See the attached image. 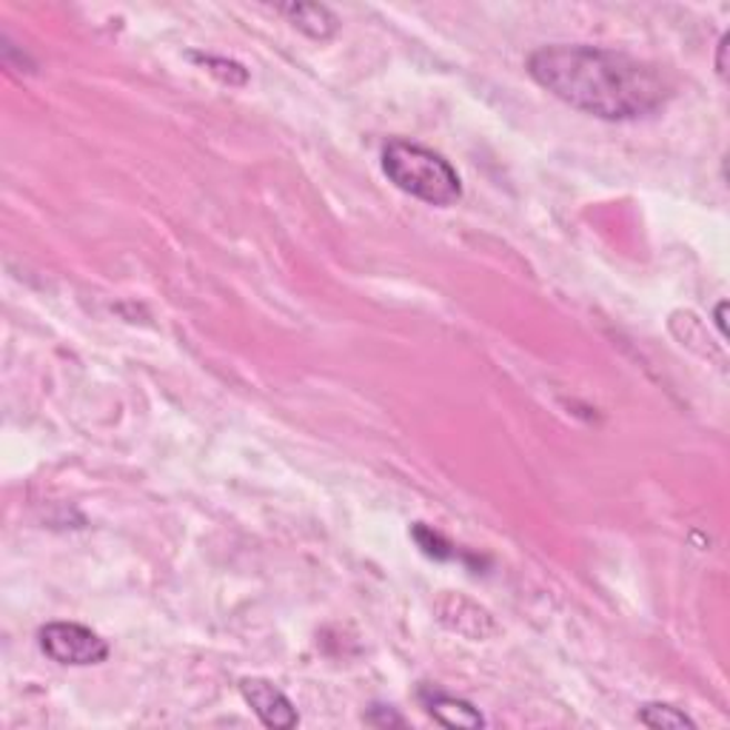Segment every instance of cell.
<instances>
[{
  "instance_id": "obj_10",
  "label": "cell",
  "mask_w": 730,
  "mask_h": 730,
  "mask_svg": "<svg viewBox=\"0 0 730 730\" xmlns=\"http://www.w3.org/2000/svg\"><path fill=\"white\" fill-rule=\"evenodd\" d=\"M724 314H728V303H719L717 306V314H713V323H717L719 334H722V339H728V320H724Z\"/></svg>"
},
{
  "instance_id": "obj_4",
  "label": "cell",
  "mask_w": 730,
  "mask_h": 730,
  "mask_svg": "<svg viewBox=\"0 0 730 730\" xmlns=\"http://www.w3.org/2000/svg\"><path fill=\"white\" fill-rule=\"evenodd\" d=\"M240 697H243V702L252 708L254 717L266 724V728L274 730L297 728L300 722L297 708H294L292 699L280 691L277 685L268 682V679H260V677L240 679Z\"/></svg>"
},
{
  "instance_id": "obj_6",
  "label": "cell",
  "mask_w": 730,
  "mask_h": 730,
  "mask_svg": "<svg viewBox=\"0 0 730 730\" xmlns=\"http://www.w3.org/2000/svg\"><path fill=\"white\" fill-rule=\"evenodd\" d=\"M277 12L286 14L300 32H306L314 40L334 38V32L339 29L337 14L320 3H286V7H277Z\"/></svg>"
},
{
  "instance_id": "obj_3",
  "label": "cell",
  "mask_w": 730,
  "mask_h": 730,
  "mask_svg": "<svg viewBox=\"0 0 730 730\" xmlns=\"http://www.w3.org/2000/svg\"><path fill=\"white\" fill-rule=\"evenodd\" d=\"M40 651L52 662L72 665V668H87V665L107 662L109 642L92 628L78 622H52L40 628Z\"/></svg>"
},
{
  "instance_id": "obj_1",
  "label": "cell",
  "mask_w": 730,
  "mask_h": 730,
  "mask_svg": "<svg viewBox=\"0 0 730 730\" xmlns=\"http://www.w3.org/2000/svg\"><path fill=\"white\" fill-rule=\"evenodd\" d=\"M528 74L565 107L599 120H637L659 112L673 94L653 63L585 43H554L528 58Z\"/></svg>"
},
{
  "instance_id": "obj_8",
  "label": "cell",
  "mask_w": 730,
  "mask_h": 730,
  "mask_svg": "<svg viewBox=\"0 0 730 730\" xmlns=\"http://www.w3.org/2000/svg\"><path fill=\"white\" fill-rule=\"evenodd\" d=\"M368 722L377 724V728H385V724H397V728H403L405 719L399 717V713H394L392 708H383V704H377V708H372V713H368Z\"/></svg>"
},
{
  "instance_id": "obj_7",
  "label": "cell",
  "mask_w": 730,
  "mask_h": 730,
  "mask_svg": "<svg viewBox=\"0 0 730 730\" xmlns=\"http://www.w3.org/2000/svg\"><path fill=\"white\" fill-rule=\"evenodd\" d=\"M639 722L645 724V728H653V730H685V728H697V722H693L691 717L685 711H679V708H673V704H662V702H651V704H642L639 708Z\"/></svg>"
},
{
  "instance_id": "obj_5",
  "label": "cell",
  "mask_w": 730,
  "mask_h": 730,
  "mask_svg": "<svg viewBox=\"0 0 730 730\" xmlns=\"http://www.w3.org/2000/svg\"><path fill=\"white\" fill-rule=\"evenodd\" d=\"M423 704L425 711L432 713V717L437 719L439 724H445V728H483L485 724L483 713H479L472 702L448 697V693L423 691Z\"/></svg>"
},
{
  "instance_id": "obj_2",
  "label": "cell",
  "mask_w": 730,
  "mask_h": 730,
  "mask_svg": "<svg viewBox=\"0 0 730 730\" xmlns=\"http://www.w3.org/2000/svg\"><path fill=\"white\" fill-rule=\"evenodd\" d=\"M383 172L399 192L423 200L428 206H454L463 197L457 169L437 154L408 140H392L383 149Z\"/></svg>"
},
{
  "instance_id": "obj_9",
  "label": "cell",
  "mask_w": 730,
  "mask_h": 730,
  "mask_svg": "<svg viewBox=\"0 0 730 730\" xmlns=\"http://www.w3.org/2000/svg\"><path fill=\"white\" fill-rule=\"evenodd\" d=\"M728 40H730V34H722V40H719V47H717V72H719V78H728V63H724V52H728Z\"/></svg>"
}]
</instances>
